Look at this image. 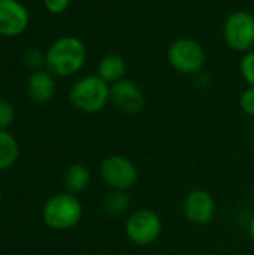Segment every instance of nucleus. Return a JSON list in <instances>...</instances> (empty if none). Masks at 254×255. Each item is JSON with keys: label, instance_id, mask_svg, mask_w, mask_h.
<instances>
[{"label": "nucleus", "instance_id": "nucleus-19", "mask_svg": "<svg viewBox=\"0 0 254 255\" xmlns=\"http://www.w3.org/2000/svg\"><path fill=\"white\" fill-rule=\"evenodd\" d=\"M240 108L241 111L249 115L254 117V87H249L244 90L240 96Z\"/></svg>", "mask_w": 254, "mask_h": 255}, {"label": "nucleus", "instance_id": "nucleus-22", "mask_svg": "<svg viewBox=\"0 0 254 255\" xmlns=\"http://www.w3.org/2000/svg\"><path fill=\"white\" fill-rule=\"evenodd\" d=\"M252 136H253V140H254V124H253V128H252Z\"/></svg>", "mask_w": 254, "mask_h": 255}, {"label": "nucleus", "instance_id": "nucleus-23", "mask_svg": "<svg viewBox=\"0 0 254 255\" xmlns=\"http://www.w3.org/2000/svg\"><path fill=\"white\" fill-rule=\"evenodd\" d=\"M0 202H1V190H0Z\"/></svg>", "mask_w": 254, "mask_h": 255}, {"label": "nucleus", "instance_id": "nucleus-7", "mask_svg": "<svg viewBox=\"0 0 254 255\" xmlns=\"http://www.w3.org/2000/svg\"><path fill=\"white\" fill-rule=\"evenodd\" d=\"M223 39L229 49L246 54L254 49V15L249 10L232 12L223 24Z\"/></svg>", "mask_w": 254, "mask_h": 255}, {"label": "nucleus", "instance_id": "nucleus-12", "mask_svg": "<svg viewBox=\"0 0 254 255\" xmlns=\"http://www.w3.org/2000/svg\"><path fill=\"white\" fill-rule=\"evenodd\" d=\"M126 72H127V63L124 57L117 52H109L99 60L96 75H99L105 82L112 85L114 82L123 79Z\"/></svg>", "mask_w": 254, "mask_h": 255}, {"label": "nucleus", "instance_id": "nucleus-13", "mask_svg": "<svg viewBox=\"0 0 254 255\" xmlns=\"http://www.w3.org/2000/svg\"><path fill=\"white\" fill-rule=\"evenodd\" d=\"M63 182H64L67 193L76 196L88 188V185L91 182V172L85 164L75 163V164L69 166L67 170L64 172Z\"/></svg>", "mask_w": 254, "mask_h": 255}, {"label": "nucleus", "instance_id": "nucleus-6", "mask_svg": "<svg viewBox=\"0 0 254 255\" xmlns=\"http://www.w3.org/2000/svg\"><path fill=\"white\" fill-rule=\"evenodd\" d=\"M99 173L103 182L117 191H129L138 182V167L126 155L109 154L106 155L99 166Z\"/></svg>", "mask_w": 254, "mask_h": 255}, {"label": "nucleus", "instance_id": "nucleus-14", "mask_svg": "<svg viewBox=\"0 0 254 255\" xmlns=\"http://www.w3.org/2000/svg\"><path fill=\"white\" fill-rule=\"evenodd\" d=\"M130 196L129 191H117V190H111V193H108L105 196V199L102 200V212L105 217L108 218H118L121 215H124L129 208H130Z\"/></svg>", "mask_w": 254, "mask_h": 255}, {"label": "nucleus", "instance_id": "nucleus-17", "mask_svg": "<svg viewBox=\"0 0 254 255\" xmlns=\"http://www.w3.org/2000/svg\"><path fill=\"white\" fill-rule=\"evenodd\" d=\"M22 60H24V64H25L28 69L34 70V72H36V70H40L42 66H45V63H46L45 54H43L40 49H37V48L28 49V51L24 54Z\"/></svg>", "mask_w": 254, "mask_h": 255}, {"label": "nucleus", "instance_id": "nucleus-16", "mask_svg": "<svg viewBox=\"0 0 254 255\" xmlns=\"http://www.w3.org/2000/svg\"><path fill=\"white\" fill-rule=\"evenodd\" d=\"M240 70L241 76L249 84V87H254V49L243 55L240 61Z\"/></svg>", "mask_w": 254, "mask_h": 255}, {"label": "nucleus", "instance_id": "nucleus-3", "mask_svg": "<svg viewBox=\"0 0 254 255\" xmlns=\"http://www.w3.org/2000/svg\"><path fill=\"white\" fill-rule=\"evenodd\" d=\"M84 209L82 203L75 194L60 193L46 200L42 209V218L45 224L58 232L70 230L79 224Z\"/></svg>", "mask_w": 254, "mask_h": 255}, {"label": "nucleus", "instance_id": "nucleus-10", "mask_svg": "<svg viewBox=\"0 0 254 255\" xmlns=\"http://www.w3.org/2000/svg\"><path fill=\"white\" fill-rule=\"evenodd\" d=\"M28 22V10L19 0H0V36H19L25 31Z\"/></svg>", "mask_w": 254, "mask_h": 255}, {"label": "nucleus", "instance_id": "nucleus-8", "mask_svg": "<svg viewBox=\"0 0 254 255\" xmlns=\"http://www.w3.org/2000/svg\"><path fill=\"white\" fill-rule=\"evenodd\" d=\"M183 212L189 223L195 226H208L217 215V203L210 191L196 188L186 196Z\"/></svg>", "mask_w": 254, "mask_h": 255}, {"label": "nucleus", "instance_id": "nucleus-5", "mask_svg": "<svg viewBox=\"0 0 254 255\" xmlns=\"http://www.w3.org/2000/svg\"><path fill=\"white\" fill-rule=\"evenodd\" d=\"M168 61L178 73L198 75L207 64V51L201 42L192 37H180L169 45Z\"/></svg>", "mask_w": 254, "mask_h": 255}, {"label": "nucleus", "instance_id": "nucleus-9", "mask_svg": "<svg viewBox=\"0 0 254 255\" xmlns=\"http://www.w3.org/2000/svg\"><path fill=\"white\" fill-rule=\"evenodd\" d=\"M111 103L123 114L136 115L144 111L147 99L136 82L123 78L111 85Z\"/></svg>", "mask_w": 254, "mask_h": 255}, {"label": "nucleus", "instance_id": "nucleus-20", "mask_svg": "<svg viewBox=\"0 0 254 255\" xmlns=\"http://www.w3.org/2000/svg\"><path fill=\"white\" fill-rule=\"evenodd\" d=\"M70 4V0H43V6L49 13L60 15L64 10H67Z\"/></svg>", "mask_w": 254, "mask_h": 255}, {"label": "nucleus", "instance_id": "nucleus-15", "mask_svg": "<svg viewBox=\"0 0 254 255\" xmlns=\"http://www.w3.org/2000/svg\"><path fill=\"white\" fill-rule=\"evenodd\" d=\"M19 148L15 137L7 130H0V170H6L18 160Z\"/></svg>", "mask_w": 254, "mask_h": 255}, {"label": "nucleus", "instance_id": "nucleus-2", "mask_svg": "<svg viewBox=\"0 0 254 255\" xmlns=\"http://www.w3.org/2000/svg\"><path fill=\"white\" fill-rule=\"evenodd\" d=\"M69 100L84 114H97L111 103V85L99 75L82 76L70 87Z\"/></svg>", "mask_w": 254, "mask_h": 255}, {"label": "nucleus", "instance_id": "nucleus-21", "mask_svg": "<svg viewBox=\"0 0 254 255\" xmlns=\"http://www.w3.org/2000/svg\"><path fill=\"white\" fill-rule=\"evenodd\" d=\"M249 233H250V239H252V242L254 244V214L252 215L250 223H249Z\"/></svg>", "mask_w": 254, "mask_h": 255}, {"label": "nucleus", "instance_id": "nucleus-18", "mask_svg": "<svg viewBox=\"0 0 254 255\" xmlns=\"http://www.w3.org/2000/svg\"><path fill=\"white\" fill-rule=\"evenodd\" d=\"M15 120V111L10 102L0 99V130H6Z\"/></svg>", "mask_w": 254, "mask_h": 255}, {"label": "nucleus", "instance_id": "nucleus-1", "mask_svg": "<svg viewBox=\"0 0 254 255\" xmlns=\"http://www.w3.org/2000/svg\"><path fill=\"white\" fill-rule=\"evenodd\" d=\"M45 57V67L54 76H72L84 67L87 46L75 36H61L49 45Z\"/></svg>", "mask_w": 254, "mask_h": 255}, {"label": "nucleus", "instance_id": "nucleus-4", "mask_svg": "<svg viewBox=\"0 0 254 255\" xmlns=\"http://www.w3.org/2000/svg\"><path fill=\"white\" fill-rule=\"evenodd\" d=\"M163 232L160 215L150 208L135 209L124 223V233L130 244L136 247H150L156 244Z\"/></svg>", "mask_w": 254, "mask_h": 255}, {"label": "nucleus", "instance_id": "nucleus-11", "mask_svg": "<svg viewBox=\"0 0 254 255\" xmlns=\"http://www.w3.org/2000/svg\"><path fill=\"white\" fill-rule=\"evenodd\" d=\"M55 90V79L49 70H36L30 75L27 81V94L34 103L39 105L48 103L54 97Z\"/></svg>", "mask_w": 254, "mask_h": 255}]
</instances>
